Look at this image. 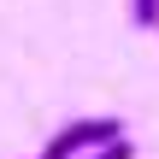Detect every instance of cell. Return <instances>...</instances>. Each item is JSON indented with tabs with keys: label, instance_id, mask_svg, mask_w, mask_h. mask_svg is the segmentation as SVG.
<instances>
[{
	"label": "cell",
	"instance_id": "obj_1",
	"mask_svg": "<svg viewBox=\"0 0 159 159\" xmlns=\"http://www.w3.org/2000/svg\"><path fill=\"white\" fill-rule=\"evenodd\" d=\"M130 130H124V118H77V124H65L47 148H41V159H89L94 148H106V142H124Z\"/></svg>",
	"mask_w": 159,
	"mask_h": 159
},
{
	"label": "cell",
	"instance_id": "obj_5",
	"mask_svg": "<svg viewBox=\"0 0 159 159\" xmlns=\"http://www.w3.org/2000/svg\"><path fill=\"white\" fill-rule=\"evenodd\" d=\"M153 30H159V24H153Z\"/></svg>",
	"mask_w": 159,
	"mask_h": 159
},
{
	"label": "cell",
	"instance_id": "obj_2",
	"mask_svg": "<svg viewBox=\"0 0 159 159\" xmlns=\"http://www.w3.org/2000/svg\"><path fill=\"white\" fill-rule=\"evenodd\" d=\"M130 18H136L142 30H153L159 24V0H130Z\"/></svg>",
	"mask_w": 159,
	"mask_h": 159
},
{
	"label": "cell",
	"instance_id": "obj_4",
	"mask_svg": "<svg viewBox=\"0 0 159 159\" xmlns=\"http://www.w3.org/2000/svg\"><path fill=\"white\" fill-rule=\"evenodd\" d=\"M35 159H41V153H35Z\"/></svg>",
	"mask_w": 159,
	"mask_h": 159
},
{
	"label": "cell",
	"instance_id": "obj_3",
	"mask_svg": "<svg viewBox=\"0 0 159 159\" xmlns=\"http://www.w3.org/2000/svg\"><path fill=\"white\" fill-rule=\"evenodd\" d=\"M89 159H136V148H130V136H124V142H106V148H94Z\"/></svg>",
	"mask_w": 159,
	"mask_h": 159
}]
</instances>
